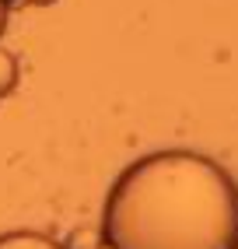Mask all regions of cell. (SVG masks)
I'll list each match as a JSON object with an SVG mask.
<instances>
[{
    "mask_svg": "<svg viewBox=\"0 0 238 249\" xmlns=\"http://www.w3.org/2000/svg\"><path fill=\"white\" fill-rule=\"evenodd\" d=\"M0 249H63V246L39 235V231H7V235H0Z\"/></svg>",
    "mask_w": 238,
    "mask_h": 249,
    "instance_id": "obj_2",
    "label": "cell"
},
{
    "mask_svg": "<svg viewBox=\"0 0 238 249\" xmlns=\"http://www.w3.org/2000/svg\"><path fill=\"white\" fill-rule=\"evenodd\" d=\"M7 28V0H0V36H4Z\"/></svg>",
    "mask_w": 238,
    "mask_h": 249,
    "instance_id": "obj_4",
    "label": "cell"
},
{
    "mask_svg": "<svg viewBox=\"0 0 238 249\" xmlns=\"http://www.w3.org/2000/svg\"><path fill=\"white\" fill-rule=\"evenodd\" d=\"M28 4H39V7H49V4H56V0H28Z\"/></svg>",
    "mask_w": 238,
    "mask_h": 249,
    "instance_id": "obj_5",
    "label": "cell"
},
{
    "mask_svg": "<svg viewBox=\"0 0 238 249\" xmlns=\"http://www.w3.org/2000/svg\"><path fill=\"white\" fill-rule=\"evenodd\" d=\"M112 249H238V182L196 151H154L105 200Z\"/></svg>",
    "mask_w": 238,
    "mask_h": 249,
    "instance_id": "obj_1",
    "label": "cell"
},
{
    "mask_svg": "<svg viewBox=\"0 0 238 249\" xmlns=\"http://www.w3.org/2000/svg\"><path fill=\"white\" fill-rule=\"evenodd\" d=\"M95 249H112V246H109L105 239H98V246H95Z\"/></svg>",
    "mask_w": 238,
    "mask_h": 249,
    "instance_id": "obj_6",
    "label": "cell"
},
{
    "mask_svg": "<svg viewBox=\"0 0 238 249\" xmlns=\"http://www.w3.org/2000/svg\"><path fill=\"white\" fill-rule=\"evenodd\" d=\"M14 85H18V60H14L4 46H0V98L11 95Z\"/></svg>",
    "mask_w": 238,
    "mask_h": 249,
    "instance_id": "obj_3",
    "label": "cell"
}]
</instances>
